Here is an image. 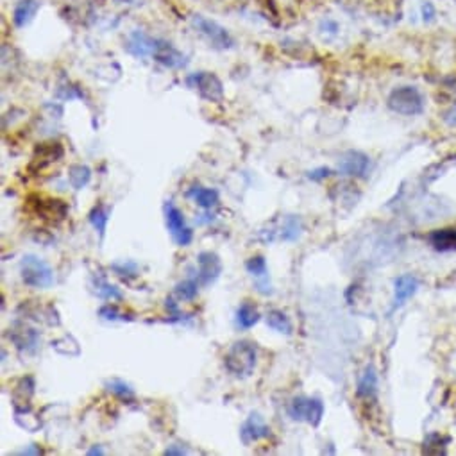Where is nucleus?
<instances>
[{"label":"nucleus","instance_id":"ddd939ff","mask_svg":"<svg viewBox=\"0 0 456 456\" xmlns=\"http://www.w3.org/2000/svg\"><path fill=\"white\" fill-rule=\"evenodd\" d=\"M266 436H271V428L263 422L258 413H252L240 428V440H242L243 446H250L252 442H258V440L266 439Z\"/></svg>","mask_w":456,"mask_h":456},{"label":"nucleus","instance_id":"412c9836","mask_svg":"<svg viewBox=\"0 0 456 456\" xmlns=\"http://www.w3.org/2000/svg\"><path fill=\"white\" fill-rule=\"evenodd\" d=\"M301 231H303V224H301V218L295 217V215H290L283 220L281 227L278 229V236L276 240H285V242H295V240L301 236Z\"/></svg>","mask_w":456,"mask_h":456},{"label":"nucleus","instance_id":"7ed1b4c3","mask_svg":"<svg viewBox=\"0 0 456 456\" xmlns=\"http://www.w3.org/2000/svg\"><path fill=\"white\" fill-rule=\"evenodd\" d=\"M388 108L404 117H415L424 111V99L415 86H399L388 95Z\"/></svg>","mask_w":456,"mask_h":456},{"label":"nucleus","instance_id":"2f4dec72","mask_svg":"<svg viewBox=\"0 0 456 456\" xmlns=\"http://www.w3.org/2000/svg\"><path fill=\"white\" fill-rule=\"evenodd\" d=\"M99 317L104 320H125L129 319V317H124L120 310H118L115 304H104V306L99 310Z\"/></svg>","mask_w":456,"mask_h":456},{"label":"nucleus","instance_id":"9d476101","mask_svg":"<svg viewBox=\"0 0 456 456\" xmlns=\"http://www.w3.org/2000/svg\"><path fill=\"white\" fill-rule=\"evenodd\" d=\"M371 159L367 154L359 150H349L339 163V172L342 176H351V178H364L367 174Z\"/></svg>","mask_w":456,"mask_h":456},{"label":"nucleus","instance_id":"4c0bfd02","mask_svg":"<svg viewBox=\"0 0 456 456\" xmlns=\"http://www.w3.org/2000/svg\"><path fill=\"white\" fill-rule=\"evenodd\" d=\"M88 455H104V451L101 448H92L88 451Z\"/></svg>","mask_w":456,"mask_h":456},{"label":"nucleus","instance_id":"c9c22d12","mask_svg":"<svg viewBox=\"0 0 456 456\" xmlns=\"http://www.w3.org/2000/svg\"><path fill=\"white\" fill-rule=\"evenodd\" d=\"M422 15L424 20H432V18L435 17V8H433L432 2H426V4L422 6Z\"/></svg>","mask_w":456,"mask_h":456},{"label":"nucleus","instance_id":"f704fd0d","mask_svg":"<svg viewBox=\"0 0 456 456\" xmlns=\"http://www.w3.org/2000/svg\"><path fill=\"white\" fill-rule=\"evenodd\" d=\"M165 455H179V456H183V455H186V449L183 448V446H179V444H172V446H169V448L165 449Z\"/></svg>","mask_w":456,"mask_h":456},{"label":"nucleus","instance_id":"e433bc0d","mask_svg":"<svg viewBox=\"0 0 456 456\" xmlns=\"http://www.w3.org/2000/svg\"><path fill=\"white\" fill-rule=\"evenodd\" d=\"M41 449H40V446H36V444H33L31 446V448H25L24 451H22V455H41Z\"/></svg>","mask_w":456,"mask_h":456},{"label":"nucleus","instance_id":"a878e982","mask_svg":"<svg viewBox=\"0 0 456 456\" xmlns=\"http://www.w3.org/2000/svg\"><path fill=\"white\" fill-rule=\"evenodd\" d=\"M199 279L197 278H186L181 283H178L174 288V294L179 301H194L199 294Z\"/></svg>","mask_w":456,"mask_h":456},{"label":"nucleus","instance_id":"6ab92c4d","mask_svg":"<svg viewBox=\"0 0 456 456\" xmlns=\"http://www.w3.org/2000/svg\"><path fill=\"white\" fill-rule=\"evenodd\" d=\"M259 322V311L252 303H242L236 310V326L247 332L250 327H255Z\"/></svg>","mask_w":456,"mask_h":456},{"label":"nucleus","instance_id":"aec40b11","mask_svg":"<svg viewBox=\"0 0 456 456\" xmlns=\"http://www.w3.org/2000/svg\"><path fill=\"white\" fill-rule=\"evenodd\" d=\"M188 197L194 199L197 206L204 208V210H211L218 204V192L213 188H202V186H194L188 190Z\"/></svg>","mask_w":456,"mask_h":456},{"label":"nucleus","instance_id":"bb28decb","mask_svg":"<svg viewBox=\"0 0 456 456\" xmlns=\"http://www.w3.org/2000/svg\"><path fill=\"white\" fill-rule=\"evenodd\" d=\"M36 156H40V159H34V162H40V166L49 165V163L56 162L57 158L63 156V149H61L59 143H41V145L36 147Z\"/></svg>","mask_w":456,"mask_h":456},{"label":"nucleus","instance_id":"f03ea898","mask_svg":"<svg viewBox=\"0 0 456 456\" xmlns=\"http://www.w3.org/2000/svg\"><path fill=\"white\" fill-rule=\"evenodd\" d=\"M20 276L25 287L50 288L54 285V271L47 262L34 255H25L20 262Z\"/></svg>","mask_w":456,"mask_h":456},{"label":"nucleus","instance_id":"4468645a","mask_svg":"<svg viewBox=\"0 0 456 456\" xmlns=\"http://www.w3.org/2000/svg\"><path fill=\"white\" fill-rule=\"evenodd\" d=\"M245 269L252 278L258 279L256 287L262 294H272L271 285H269V266H266V259L263 256H252V258L247 259Z\"/></svg>","mask_w":456,"mask_h":456},{"label":"nucleus","instance_id":"f257e3e1","mask_svg":"<svg viewBox=\"0 0 456 456\" xmlns=\"http://www.w3.org/2000/svg\"><path fill=\"white\" fill-rule=\"evenodd\" d=\"M256 358L258 356H256L255 343H250L249 340H240V342L233 343L229 351L226 352L224 365L236 378H247L255 371Z\"/></svg>","mask_w":456,"mask_h":456},{"label":"nucleus","instance_id":"423d86ee","mask_svg":"<svg viewBox=\"0 0 456 456\" xmlns=\"http://www.w3.org/2000/svg\"><path fill=\"white\" fill-rule=\"evenodd\" d=\"M165 220L174 242L178 243L179 247L190 245L192 240H194V231L186 226L185 215H183V211L179 210L172 201H169L165 204Z\"/></svg>","mask_w":456,"mask_h":456},{"label":"nucleus","instance_id":"72a5a7b5","mask_svg":"<svg viewBox=\"0 0 456 456\" xmlns=\"http://www.w3.org/2000/svg\"><path fill=\"white\" fill-rule=\"evenodd\" d=\"M332 176V169H327V166H319V169H313L308 172V179L311 181H322V179L329 178Z\"/></svg>","mask_w":456,"mask_h":456},{"label":"nucleus","instance_id":"0eeeda50","mask_svg":"<svg viewBox=\"0 0 456 456\" xmlns=\"http://www.w3.org/2000/svg\"><path fill=\"white\" fill-rule=\"evenodd\" d=\"M188 86L195 88L202 99L210 102H222L224 101V86L215 73L211 72H197L192 73L186 79Z\"/></svg>","mask_w":456,"mask_h":456},{"label":"nucleus","instance_id":"39448f33","mask_svg":"<svg viewBox=\"0 0 456 456\" xmlns=\"http://www.w3.org/2000/svg\"><path fill=\"white\" fill-rule=\"evenodd\" d=\"M192 25L197 29V33L202 34L211 43V47L220 50L231 49L234 45V40L231 38V34L227 33V29L222 27L220 24H217L215 20L202 17V15H194L192 17Z\"/></svg>","mask_w":456,"mask_h":456},{"label":"nucleus","instance_id":"58836bf2","mask_svg":"<svg viewBox=\"0 0 456 456\" xmlns=\"http://www.w3.org/2000/svg\"><path fill=\"white\" fill-rule=\"evenodd\" d=\"M118 2H124V4H134L136 0H118Z\"/></svg>","mask_w":456,"mask_h":456},{"label":"nucleus","instance_id":"6e6552de","mask_svg":"<svg viewBox=\"0 0 456 456\" xmlns=\"http://www.w3.org/2000/svg\"><path fill=\"white\" fill-rule=\"evenodd\" d=\"M154 61H158L159 65L166 66V69H185L188 65V57L183 52H179L174 45L166 40H159L156 38V43H154V52H152Z\"/></svg>","mask_w":456,"mask_h":456},{"label":"nucleus","instance_id":"f3484780","mask_svg":"<svg viewBox=\"0 0 456 456\" xmlns=\"http://www.w3.org/2000/svg\"><path fill=\"white\" fill-rule=\"evenodd\" d=\"M38 9H40V2L38 0H20L13 13V20L17 27H25L27 24L33 22L36 17Z\"/></svg>","mask_w":456,"mask_h":456},{"label":"nucleus","instance_id":"9b49d317","mask_svg":"<svg viewBox=\"0 0 456 456\" xmlns=\"http://www.w3.org/2000/svg\"><path fill=\"white\" fill-rule=\"evenodd\" d=\"M9 340L17 345L18 351L34 352L40 348V333L36 329L24 326V324H17L9 329Z\"/></svg>","mask_w":456,"mask_h":456},{"label":"nucleus","instance_id":"20e7f679","mask_svg":"<svg viewBox=\"0 0 456 456\" xmlns=\"http://www.w3.org/2000/svg\"><path fill=\"white\" fill-rule=\"evenodd\" d=\"M288 415L299 422H308L317 428L324 417V403L319 397H294L288 406Z\"/></svg>","mask_w":456,"mask_h":456},{"label":"nucleus","instance_id":"393cba45","mask_svg":"<svg viewBox=\"0 0 456 456\" xmlns=\"http://www.w3.org/2000/svg\"><path fill=\"white\" fill-rule=\"evenodd\" d=\"M92 179V170L86 165H72L69 169V181L73 190H83Z\"/></svg>","mask_w":456,"mask_h":456},{"label":"nucleus","instance_id":"7c9ffc66","mask_svg":"<svg viewBox=\"0 0 456 456\" xmlns=\"http://www.w3.org/2000/svg\"><path fill=\"white\" fill-rule=\"evenodd\" d=\"M111 269H113V271L117 272V276H120V278H134V276H138V263L134 262L115 263Z\"/></svg>","mask_w":456,"mask_h":456},{"label":"nucleus","instance_id":"ea45409f","mask_svg":"<svg viewBox=\"0 0 456 456\" xmlns=\"http://www.w3.org/2000/svg\"><path fill=\"white\" fill-rule=\"evenodd\" d=\"M453 115H455V120H453V122H455V124H456V109H455V113H453Z\"/></svg>","mask_w":456,"mask_h":456},{"label":"nucleus","instance_id":"a211bd4d","mask_svg":"<svg viewBox=\"0 0 456 456\" xmlns=\"http://www.w3.org/2000/svg\"><path fill=\"white\" fill-rule=\"evenodd\" d=\"M428 238L436 250H456V227L435 229Z\"/></svg>","mask_w":456,"mask_h":456},{"label":"nucleus","instance_id":"2eb2a0df","mask_svg":"<svg viewBox=\"0 0 456 456\" xmlns=\"http://www.w3.org/2000/svg\"><path fill=\"white\" fill-rule=\"evenodd\" d=\"M154 43H156V38L147 36V34L141 33V31H134V33L127 38L125 50L133 54L134 57H152Z\"/></svg>","mask_w":456,"mask_h":456},{"label":"nucleus","instance_id":"473e14b6","mask_svg":"<svg viewBox=\"0 0 456 456\" xmlns=\"http://www.w3.org/2000/svg\"><path fill=\"white\" fill-rule=\"evenodd\" d=\"M339 31L340 27L335 20H329V18H327V20L320 22V33L322 34H327V36H336Z\"/></svg>","mask_w":456,"mask_h":456},{"label":"nucleus","instance_id":"5701e85b","mask_svg":"<svg viewBox=\"0 0 456 456\" xmlns=\"http://www.w3.org/2000/svg\"><path fill=\"white\" fill-rule=\"evenodd\" d=\"M266 324L269 327H272L274 332L281 333V335H292L294 326H292L290 319L287 317V313L281 310H271L266 313Z\"/></svg>","mask_w":456,"mask_h":456},{"label":"nucleus","instance_id":"f8f14e48","mask_svg":"<svg viewBox=\"0 0 456 456\" xmlns=\"http://www.w3.org/2000/svg\"><path fill=\"white\" fill-rule=\"evenodd\" d=\"M419 290V279L412 274H403L394 281V301H392V310L404 306L406 301L413 297Z\"/></svg>","mask_w":456,"mask_h":456},{"label":"nucleus","instance_id":"1a4fd4ad","mask_svg":"<svg viewBox=\"0 0 456 456\" xmlns=\"http://www.w3.org/2000/svg\"><path fill=\"white\" fill-rule=\"evenodd\" d=\"M197 279L202 287H210L220 278L222 274V262L218 258V255L211 252V250H204L197 256Z\"/></svg>","mask_w":456,"mask_h":456},{"label":"nucleus","instance_id":"c756f323","mask_svg":"<svg viewBox=\"0 0 456 456\" xmlns=\"http://www.w3.org/2000/svg\"><path fill=\"white\" fill-rule=\"evenodd\" d=\"M52 349H56L59 355H65V356H77L79 352H81L79 343H77L72 336H63V339L54 340Z\"/></svg>","mask_w":456,"mask_h":456},{"label":"nucleus","instance_id":"cd10ccee","mask_svg":"<svg viewBox=\"0 0 456 456\" xmlns=\"http://www.w3.org/2000/svg\"><path fill=\"white\" fill-rule=\"evenodd\" d=\"M446 444H448V439H442L440 433H429L424 440L422 453H426V455H444Z\"/></svg>","mask_w":456,"mask_h":456},{"label":"nucleus","instance_id":"c85d7f7f","mask_svg":"<svg viewBox=\"0 0 456 456\" xmlns=\"http://www.w3.org/2000/svg\"><path fill=\"white\" fill-rule=\"evenodd\" d=\"M106 388H108V392H111L113 396H117L118 399H124V401H131L134 397V390L129 387V385L125 383V381L122 380H109L106 381Z\"/></svg>","mask_w":456,"mask_h":456},{"label":"nucleus","instance_id":"4be33fe9","mask_svg":"<svg viewBox=\"0 0 456 456\" xmlns=\"http://www.w3.org/2000/svg\"><path fill=\"white\" fill-rule=\"evenodd\" d=\"M93 292L99 295L101 299H106V301H122L124 299V294L118 290L115 285L108 281L106 278H101V276H93Z\"/></svg>","mask_w":456,"mask_h":456},{"label":"nucleus","instance_id":"dca6fc26","mask_svg":"<svg viewBox=\"0 0 456 456\" xmlns=\"http://www.w3.org/2000/svg\"><path fill=\"white\" fill-rule=\"evenodd\" d=\"M376 392H378V372H376L374 365H367L364 374L359 376L358 387H356V396L359 399H374Z\"/></svg>","mask_w":456,"mask_h":456},{"label":"nucleus","instance_id":"b1692460","mask_svg":"<svg viewBox=\"0 0 456 456\" xmlns=\"http://www.w3.org/2000/svg\"><path fill=\"white\" fill-rule=\"evenodd\" d=\"M109 215H111V210L106 208L104 204H97V206L93 208L88 215L90 224L93 226V229L97 231L101 238H104L106 227H108V222H109Z\"/></svg>","mask_w":456,"mask_h":456}]
</instances>
